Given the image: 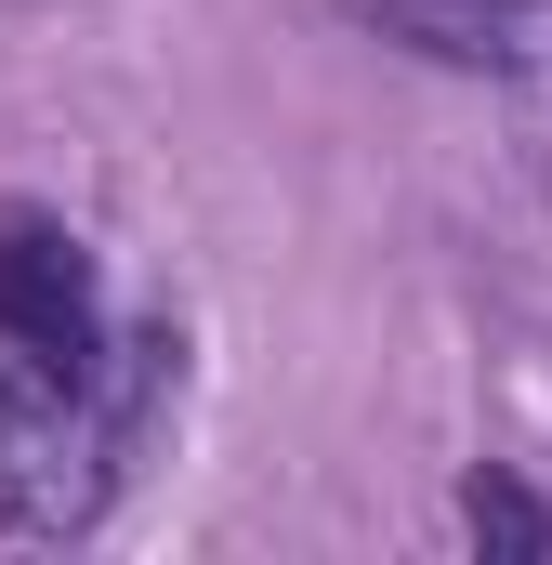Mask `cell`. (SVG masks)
Instances as JSON below:
<instances>
[{"label": "cell", "instance_id": "obj_1", "mask_svg": "<svg viewBox=\"0 0 552 565\" xmlns=\"http://www.w3.org/2000/svg\"><path fill=\"white\" fill-rule=\"evenodd\" d=\"M119 487V422L79 369L0 342V526L13 540H79Z\"/></svg>", "mask_w": 552, "mask_h": 565}, {"label": "cell", "instance_id": "obj_2", "mask_svg": "<svg viewBox=\"0 0 552 565\" xmlns=\"http://www.w3.org/2000/svg\"><path fill=\"white\" fill-rule=\"evenodd\" d=\"M0 342H26V355H53V369H106V289H93V250L66 237V224H40V211H13L0 224Z\"/></svg>", "mask_w": 552, "mask_h": 565}, {"label": "cell", "instance_id": "obj_3", "mask_svg": "<svg viewBox=\"0 0 552 565\" xmlns=\"http://www.w3.org/2000/svg\"><path fill=\"white\" fill-rule=\"evenodd\" d=\"M369 40H395L421 66H474V79H540L552 66V0H342Z\"/></svg>", "mask_w": 552, "mask_h": 565}, {"label": "cell", "instance_id": "obj_4", "mask_svg": "<svg viewBox=\"0 0 552 565\" xmlns=\"http://www.w3.org/2000/svg\"><path fill=\"white\" fill-rule=\"evenodd\" d=\"M460 526H474V553L552 565V500H540V487H513V473H474V487H460Z\"/></svg>", "mask_w": 552, "mask_h": 565}]
</instances>
